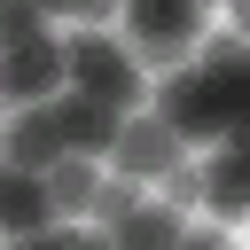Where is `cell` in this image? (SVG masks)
<instances>
[{
	"mask_svg": "<svg viewBox=\"0 0 250 250\" xmlns=\"http://www.w3.org/2000/svg\"><path fill=\"white\" fill-rule=\"evenodd\" d=\"M148 117L180 148L188 141H227L234 117H242V39L234 31H203L188 47V62L148 86Z\"/></svg>",
	"mask_w": 250,
	"mask_h": 250,
	"instance_id": "cell-1",
	"label": "cell"
},
{
	"mask_svg": "<svg viewBox=\"0 0 250 250\" xmlns=\"http://www.w3.org/2000/svg\"><path fill=\"white\" fill-rule=\"evenodd\" d=\"M62 86L86 94V102H102V109H117V117L148 109V78L117 47V31H62Z\"/></svg>",
	"mask_w": 250,
	"mask_h": 250,
	"instance_id": "cell-2",
	"label": "cell"
},
{
	"mask_svg": "<svg viewBox=\"0 0 250 250\" xmlns=\"http://www.w3.org/2000/svg\"><path fill=\"white\" fill-rule=\"evenodd\" d=\"M203 39V8L195 0H148V8H125V31H117V47L141 62V78L148 70H180L188 62V47Z\"/></svg>",
	"mask_w": 250,
	"mask_h": 250,
	"instance_id": "cell-3",
	"label": "cell"
},
{
	"mask_svg": "<svg viewBox=\"0 0 250 250\" xmlns=\"http://www.w3.org/2000/svg\"><path fill=\"white\" fill-rule=\"evenodd\" d=\"M55 94H62V31H39L0 55V102L23 109V102H55Z\"/></svg>",
	"mask_w": 250,
	"mask_h": 250,
	"instance_id": "cell-4",
	"label": "cell"
},
{
	"mask_svg": "<svg viewBox=\"0 0 250 250\" xmlns=\"http://www.w3.org/2000/svg\"><path fill=\"white\" fill-rule=\"evenodd\" d=\"M109 164H117L125 180H164L172 164H188V148H180L148 109H133V117L117 125V141H109Z\"/></svg>",
	"mask_w": 250,
	"mask_h": 250,
	"instance_id": "cell-5",
	"label": "cell"
},
{
	"mask_svg": "<svg viewBox=\"0 0 250 250\" xmlns=\"http://www.w3.org/2000/svg\"><path fill=\"white\" fill-rule=\"evenodd\" d=\"M62 156V125H55V102H23L8 125H0V164L16 172H47Z\"/></svg>",
	"mask_w": 250,
	"mask_h": 250,
	"instance_id": "cell-6",
	"label": "cell"
},
{
	"mask_svg": "<svg viewBox=\"0 0 250 250\" xmlns=\"http://www.w3.org/2000/svg\"><path fill=\"white\" fill-rule=\"evenodd\" d=\"M55 125H62V156H94V164H102V156H109V141H117V125H125V117H117V109H102V102H86V94H70V86H62V94H55Z\"/></svg>",
	"mask_w": 250,
	"mask_h": 250,
	"instance_id": "cell-7",
	"label": "cell"
},
{
	"mask_svg": "<svg viewBox=\"0 0 250 250\" xmlns=\"http://www.w3.org/2000/svg\"><path fill=\"white\" fill-rule=\"evenodd\" d=\"M195 203H211V219H219V227H234V219H242V203H250V195H242V148H234V133H227V141L211 148V164L195 172Z\"/></svg>",
	"mask_w": 250,
	"mask_h": 250,
	"instance_id": "cell-8",
	"label": "cell"
},
{
	"mask_svg": "<svg viewBox=\"0 0 250 250\" xmlns=\"http://www.w3.org/2000/svg\"><path fill=\"white\" fill-rule=\"evenodd\" d=\"M47 227H55V203H47L39 172L0 164V234H47Z\"/></svg>",
	"mask_w": 250,
	"mask_h": 250,
	"instance_id": "cell-9",
	"label": "cell"
},
{
	"mask_svg": "<svg viewBox=\"0 0 250 250\" xmlns=\"http://www.w3.org/2000/svg\"><path fill=\"white\" fill-rule=\"evenodd\" d=\"M39 188H47V203H55V219H86L94 211V188H102V164L94 156H55L47 172H39Z\"/></svg>",
	"mask_w": 250,
	"mask_h": 250,
	"instance_id": "cell-10",
	"label": "cell"
},
{
	"mask_svg": "<svg viewBox=\"0 0 250 250\" xmlns=\"http://www.w3.org/2000/svg\"><path fill=\"white\" fill-rule=\"evenodd\" d=\"M180 227H188V219H180L172 203H133V211L109 227V242H117V250H172Z\"/></svg>",
	"mask_w": 250,
	"mask_h": 250,
	"instance_id": "cell-11",
	"label": "cell"
},
{
	"mask_svg": "<svg viewBox=\"0 0 250 250\" xmlns=\"http://www.w3.org/2000/svg\"><path fill=\"white\" fill-rule=\"evenodd\" d=\"M133 203H148V195H141V180H125V172H102V188H94V211H86V227H102V234H109V227H117V219H125Z\"/></svg>",
	"mask_w": 250,
	"mask_h": 250,
	"instance_id": "cell-12",
	"label": "cell"
},
{
	"mask_svg": "<svg viewBox=\"0 0 250 250\" xmlns=\"http://www.w3.org/2000/svg\"><path fill=\"white\" fill-rule=\"evenodd\" d=\"M39 31H47V8L0 0V55H8V47H23V39H39Z\"/></svg>",
	"mask_w": 250,
	"mask_h": 250,
	"instance_id": "cell-13",
	"label": "cell"
},
{
	"mask_svg": "<svg viewBox=\"0 0 250 250\" xmlns=\"http://www.w3.org/2000/svg\"><path fill=\"white\" fill-rule=\"evenodd\" d=\"M172 250H234V234H227V227H180Z\"/></svg>",
	"mask_w": 250,
	"mask_h": 250,
	"instance_id": "cell-14",
	"label": "cell"
},
{
	"mask_svg": "<svg viewBox=\"0 0 250 250\" xmlns=\"http://www.w3.org/2000/svg\"><path fill=\"white\" fill-rule=\"evenodd\" d=\"M16 250H78V227H47V234H16Z\"/></svg>",
	"mask_w": 250,
	"mask_h": 250,
	"instance_id": "cell-15",
	"label": "cell"
}]
</instances>
